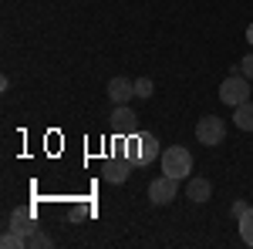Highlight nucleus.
I'll list each match as a JSON object with an SVG mask.
<instances>
[{
  "label": "nucleus",
  "instance_id": "obj_5",
  "mask_svg": "<svg viewBox=\"0 0 253 249\" xmlns=\"http://www.w3.org/2000/svg\"><path fill=\"white\" fill-rule=\"evenodd\" d=\"M175 195H179V178H172V175H159V178H152V185H149V199L156 202V206H169Z\"/></svg>",
  "mask_w": 253,
  "mask_h": 249
},
{
  "label": "nucleus",
  "instance_id": "obj_1",
  "mask_svg": "<svg viewBox=\"0 0 253 249\" xmlns=\"http://www.w3.org/2000/svg\"><path fill=\"white\" fill-rule=\"evenodd\" d=\"M159 155V142L156 135L149 132H138V135H128V148H125V158L132 165H152Z\"/></svg>",
  "mask_w": 253,
  "mask_h": 249
},
{
  "label": "nucleus",
  "instance_id": "obj_2",
  "mask_svg": "<svg viewBox=\"0 0 253 249\" xmlns=\"http://www.w3.org/2000/svg\"><path fill=\"white\" fill-rule=\"evenodd\" d=\"M250 95H253L250 77H243L240 71H233V74L219 84V101H223V105H230V108L243 105V101H250Z\"/></svg>",
  "mask_w": 253,
  "mask_h": 249
},
{
  "label": "nucleus",
  "instance_id": "obj_8",
  "mask_svg": "<svg viewBox=\"0 0 253 249\" xmlns=\"http://www.w3.org/2000/svg\"><path fill=\"white\" fill-rule=\"evenodd\" d=\"M135 165L128 162V158H112V162H105V169H101V175H105V182H112V185H122L125 178H128V172H132Z\"/></svg>",
  "mask_w": 253,
  "mask_h": 249
},
{
  "label": "nucleus",
  "instance_id": "obj_12",
  "mask_svg": "<svg viewBox=\"0 0 253 249\" xmlns=\"http://www.w3.org/2000/svg\"><path fill=\"white\" fill-rule=\"evenodd\" d=\"M0 246H3V249H24V246H27V236L17 232V229H7L3 236H0Z\"/></svg>",
  "mask_w": 253,
  "mask_h": 249
},
{
  "label": "nucleus",
  "instance_id": "obj_11",
  "mask_svg": "<svg viewBox=\"0 0 253 249\" xmlns=\"http://www.w3.org/2000/svg\"><path fill=\"white\" fill-rule=\"evenodd\" d=\"M233 111H236V115H233L236 128H243V132H253V101H243V105H236Z\"/></svg>",
  "mask_w": 253,
  "mask_h": 249
},
{
  "label": "nucleus",
  "instance_id": "obj_17",
  "mask_svg": "<svg viewBox=\"0 0 253 249\" xmlns=\"http://www.w3.org/2000/svg\"><path fill=\"white\" fill-rule=\"evenodd\" d=\"M240 74H243V77H250V81H253V54H247V58L240 61Z\"/></svg>",
  "mask_w": 253,
  "mask_h": 249
},
{
  "label": "nucleus",
  "instance_id": "obj_13",
  "mask_svg": "<svg viewBox=\"0 0 253 249\" xmlns=\"http://www.w3.org/2000/svg\"><path fill=\"white\" fill-rule=\"evenodd\" d=\"M240 236H243L247 246H253V206H250V212L240 219Z\"/></svg>",
  "mask_w": 253,
  "mask_h": 249
},
{
  "label": "nucleus",
  "instance_id": "obj_3",
  "mask_svg": "<svg viewBox=\"0 0 253 249\" xmlns=\"http://www.w3.org/2000/svg\"><path fill=\"white\" fill-rule=\"evenodd\" d=\"M162 172L172 175V178H186V175L193 172V155L186 152L182 145L166 148V152H162Z\"/></svg>",
  "mask_w": 253,
  "mask_h": 249
},
{
  "label": "nucleus",
  "instance_id": "obj_14",
  "mask_svg": "<svg viewBox=\"0 0 253 249\" xmlns=\"http://www.w3.org/2000/svg\"><path fill=\"white\" fill-rule=\"evenodd\" d=\"M51 243H54V239H51L47 232H41V229H34L31 236H27V246H34V249H47Z\"/></svg>",
  "mask_w": 253,
  "mask_h": 249
},
{
  "label": "nucleus",
  "instance_id": "obj_7",
  "mask_svg": "<svg viewBox=\"0 0 253 249\" xmlns=\"http://www.w3.org/2000/svg\"><path fill=\"white\" fill-rule=\"evenodd\" d=\"M108 98H112L115 105H128V101L135 98V81H128V77H112V81H108Z\"/></svg>",
  "mask_w": 253,
  "mask_h": 249
},
{
  "label": "nucleus",
  "instance_id": "obj_15",
  "mask_svg": "<svg viewBox=\"0 0 253 249\" xmlns=\"http://www.w3.org/2000/svg\"><path fill=\"white\" fill-rule=\"evenodd\" d=\"M135 98H152V81L149 77H138L135 81Z\"/></svg>",
  "mask_w": 253,
  "mask_h": 249
},
{
  "label": "nucleus",
  "instance_id": "obj_4",
  "mask_svg": "<svg viewBox=\"0 0 253 249\" xmlns=\"http://www.w3.org/2000/svg\"><path fill=\"white\" fill-rule=\"evenodd\" d=\"M196 138H199V145H206V148L223 145V138H226V121L216 118V115H203L196 121Z\"/></svg>",
  "mask_w": 253,
  "mask_h": 249
},
{
  "label": "nucleus",
  "instance_id": "obj_10",
  "mask_svg": "<svg viewBox=\"0 0 253 249\" xmlns=\"http://www.w3.org/2000/svg\"><path fill=\"white\" fill-rule=\"evenodd\" d=\"M10 229L31 236V232L38 229V226H34V212H31V209H14V212H10Z\"/></svg>",
  "mask_w": 253,
  "mask_h": 249
},
{
  "label": "nucleus",
  "instance_id": "obj_18",
  "mask_svg": "<svg viewBox=\"0 0 253 249\" xmlns=\"http://www.w3.org/2000/svg\"><path fill=\"white\" fill-rule=\"evenodd\" d=\"M247 40H250V47H253V24L247 27Z\"/></svg>",
  "mask_w": 253,
  "mask_h": 249
},
{
  "label": "nucleus",
  "instance_id": "obj_9",
  "mask_svg": "<svg viewBox=\"0 0 253 249\" xmlns=\"http://www.w3.org/2000/svg\"><path fill=\"white\" fill-rule=\"evenodd\" d=\"M213 195V182L210 178H189L186 182V199L189 202H210Z\"/></svg>",
  "mask_w": 253,
  "mask_h": 249
},
{
  "label": "nucleus",
  "instance_id": "obj_6",
  "mask_svg": "<svg viewBox=\"0 0 253 249\" xmlns=\"http://www.w3.org/2000/svg\"><path fill=\"white\" fill-rule=\"evenodd\" d=\"M112 128H115V135H122V138L138 135L135 132V111H132L128 105H115V111H112Z\"/></svg>",
  "mask_w": 253,
  "mask_h": 249
},
{
  "label": "nucleus",
  "instance_id": "obj_16",
  "mask_svg": "<svg viewBox=\"0 0 253 249\" xmlns=\"http://www.w3.org/2000/svg\"><path fill=\"white\" fill-rule=\"evenodd\" d=\"M230 212H233V219H236V222H240V219H243V215H247V212H250V206H247V202H243V199H236L233 206H230Z\"/></svg>",
  "mask_w": 253,
  "mask_h": 249
}]
</instances>
